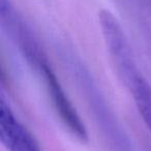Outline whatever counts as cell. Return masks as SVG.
Wrapping results in <instances>:
<instances>
[{
    "instance_id": "4",
    "label": "cell",
    "mask_w": 151,
    "mask_h": 151,
    "mask_svg": "<svg viewBox=\"0 0 151 151\" xmlns=\"http://www.w3.org/2000/svg\"><path fill=\"white\" fill-rule=\"evenodd\" d=\"M138 111L151 134V86L146 79L141 76L130 87Z\"/></svg>"
},
{
    "instance_id": "1",
    "label": "cell",
    "mask_w": 151,
    "mask_h": 151,
    "mask_svg": "<svg viewBox=\"0 0 151 151\" xmlns=\"http://www.w3.org/2000/svg\"><path fill=\"white\" fill-rule=\"evenodd\" d=\"M24 58L42 80L51 103L67 130L80 142H87L88 134L86 126L68 99L59 79L49 64L42 48L29 52L24 56Z\"/></svg>"
},
{
    "instance_id": "3",
    "label": "cell",
    "mask_w": 151,
    "mask_h": 151,
    "mask_svg": "<svg viewBox=\"0 0 151 151\" xmlns=\"http://www.w3.org/2000/svg\"><path fill=\"white\" fill-rule=\"evenodd\" d=\"M0 140L9 151H42L37 141L18 119L4 95L0 101Z\"/></svg>"
},
{
    "instance_id": "2",
    "label": "cell",
    "mask_w": 151,
    "mask_h": 151,
    "mask_svg": "<svg viewBox=\"0 0 151 151\" xmlns=\"http://www.w3.org/2000/svg\"><path fill=\"white\" fill-rule=\"evenodd\" d=\"M99 20L114 68L122 83L130 89L142 75L138 70L129 42L119 22L109 11H101Z\"/></svg>"
}]
</instances>
